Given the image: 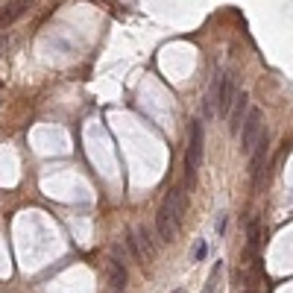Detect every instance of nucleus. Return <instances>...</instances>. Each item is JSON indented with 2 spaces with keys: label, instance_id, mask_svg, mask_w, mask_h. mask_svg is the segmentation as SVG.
<instances>
[{
  "label": "nucleus",
  "instance_id": "1",
  "mask_svg": "<svg viewBox=\"0 0 293 293\" xmlns=\"http://www.w3.org/2000/svg\"><path fill=\"white\" fill-rule=\"evenodd\" d=\"M205 144V135H202V123L199 120H191L188 126V152H185V170H188V182H194L199 164H202V147Z\"/></svg>",
  "mask_w": 293,
  "mask_h": 293
},
{
  "label": "nucleus",
  "instance_id": "2",
  "mask_svg": "<svg viewBox=\"0 0 293 293\" xmlns=\"http://www.w3.org/2000/svg\"><path fill=\"white\" fill-rule=\"evenodd\" d=\"M261 132H264V115H261V109H249L244 126H241V152L252 155L258 138H261Z\"/></svg>",
  "mask_w": 293,
  "mask_h": 293
},
{
  "label": "nucleus",
  "instance_id": "3",
  "mask_svg": "<svg viewBox=\"0 0 293 293\" xmlns=\"http://www.w3.org/2000/svg\"><path fill=\"white\" fill-rule=\"evenodd\" d=\"M185 208H188V194L182 191V188H173V191L164 197L158 214H164L167 220L173 223V229L179 232V226H182V220H185Z\"/></svg>",
  "mask_w": 293,
  "mask_h": 293
},
{
  "label": "nucleus",
  "instance_id": "4",
  "mask_svg": "<svg viewBox=\"0 0 293 293\" xmlns=\"http://www.w3.org/2000/svg\"><path fill=\"white\" fill-rule=\"evenodd\" d=\"M237 88H234V73H223V82H220V97H217V112L220 117H229L234 100H237Z\"/></svg>",
  "mask_w": 293,
  "mask_h": 293
},
{
  "label": "nucleus",
  "instance_id": "5",
  "mask_svg": "<svg viewBox=\"0 0 293 293\" xmlns=\"http://www.w3.org/2000/svg\"><path fill=\"white\" fill-rule=\"evenodd\" d=\"M246 115H249V97H246V91H241L237 100H234V105H232V112H229V117H226V120H229V129H232V132H241Z\"/></svg>",
  "mask_w": 293,
  "mask_h": 293
},
{
  "label": "nucleus",
  "instance_id": "6",
  "mask_svg": "<svg viewBox=\"0 0 293 293\" xmlns=\"http://www.w3.org/2000/svg\"><path fill=\"white\" fill-rule=\"evenodd\" d=\"M109 284H112V290L115 293H123L126 290V284H129V273H126L123 261H120L117 255L109 261Z\"/></svg>",
  "mask_w": 293,
  "mask_h": 293
},
{
  "label": "nucleus",
  "instance_id": "7",
  "mask_svg": "<svg viewBox=\"0 0 293 293\" xmlns=\"http://www.w3.org/2000/svg\"><path fill=\"white\" fill-rule=\"evenodd\" d=\"M267 162V129L261 132V138H258L255 150H252V179L258 182V176H261V167Z\"/></svg>",
  "mask_w": 293,
  "mask_h": 293
},
{
  "label": "nucleus",
  "instance_id": "8",
  "mask_svg": "<svg viewBox=\"0 0 293 293\" xmlns=\"http://www.w3.org/2000/svg\"><path fill=\"white\" fill-rule=\"evenodd\" d=\"M26 6H30V3H9V6H0V26H9L18 15L26 12Z\"/></svg>",
  "mask_w": 293,
  "mask_h": 293
},
{
  "label": "nucleus",
  "instance_id": "9",
  "mask_svg": "<svg viewBox=\"0 0 293 293\" xmlns=\"http://www.w3.org/2000/svg\"><path fill=\"white\" fill-rule=\"evenodd\" d=\"M135 244H138L141 252H147V255H152L155 252V244H152V237H150V229L141 223V226H135Z\"/></svg>",
  "mask_w": 293,
  "mask_h": 293
},
{
  "label": "nucleus",
  "instance_id": "10",
  "mask_svg": "<svg viewBox=\"0 0 293 293\" xmlns=\"http://www.w3.org/2000/svg\"><path fill=\"white\" fill-rule=\"evenodd\" d=\"M220 276H223V261H217L214 270H211L208 281H205V290H202V293H217V290H220Z\"/></svg>",
  "mask_w": 293,
  "mask_h": 293
},
{
  "label": "nucleus",
  "instance_id": "11",
  "mask_svg": "<svg viewBox=\"0 0 293 293\" xmlns=\"http://www.w3.org/2000/svg\"><path fill=\"white\" fill-rule=\"evenodd\" d=\"M249 246L252 249L261 246V226H258V220H249Z\"/></svg>",
  "mask_w": 293,
  "mask_h": 293
},
{
  "label": "nucleus",
  "instance_id": "12",
  "mask_svg": "<svg viewBox=\"0 0 293 293\" xmlns=\"http://www.w3.org/2000/svg\"><path fill=\"white\" fill-rule=\"evenodd\" d=\"M205 255H208V244H205V241H194V249H191V258H194V261H202Z\"/></svg>",
  "mask_w": 293,
  "mask_h": 293
},
{
  "label": "nucleus",
  "instance_id": "13",
  "mask_svg": "<svg viewBox=\"0 0 293 293\" xmlns=\"http://www.w3.org/2000/svg\"><path fill=\"white\" fill-rule=\"evenodd\" d=\"M226 223H229V214H220V217H217V226H214V229H217V234L226 232Z\"/></svg>",
  "mask_w": 293,
  "mask_h": 293
},
{
  "label": "nucleus",
  "instance_id": "14",
  "mask_svg": "<svg viewBox=\"0 0 293 293\" xmlns=\"http://www.w3.org/2000/svg\"><path fill=\"white\" fill-rule=\"evenodd\" d=\"M6 44H9V35H0V56H3V50H6Z\"/></svg>",
  "mask_w": 293,
  "mask_h": 293
},
{
  "label": "nucleus",
  "instance_id": "15",
  "mask_svg": "<svg viewBox=\"0 0 293 293\" xmlns=\"http://www.w3.org/2000/svg\"><path fill=\"white\" fill-rule=\"evenodd\" d=\"M244 293H255V290H252V287H246V290H244Z\"/></svg>",
  "mask_w": 293,
  "mask_h": 293
},
{
  "label": "nucleus",
  "instance_id": "16",
  "mask_svg": "<svg viewBox=\"0 0 293 293\" xmlns=\"http://www.w3.org/2000/svg\"><path fill=\"white\" fill-rule=\"evenodd\" d=\"M176 293H185V290H182V287H179V290H176Z\"/></svg>",
  "mask_w": 293,
  "mask_h": 293
}]
</instances>
